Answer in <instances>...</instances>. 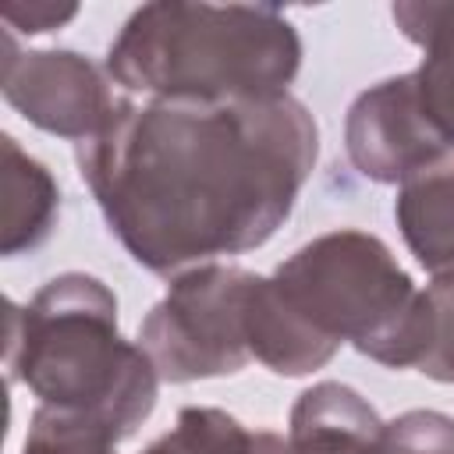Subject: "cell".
Here are the masks:
<instances>
[{"mask_svg": "<svg viewBox=\"0 0 454 454\" xmlns=\"http://www.w3.org/2000/svg\"><path fill=\"white\" fill-rule=\"evenodd\" d=\"M4 21L11 32H25V35H43V32H53L60 25H67L74 14H78V4H7L4 11Z\"/></svg>", "mask_w": 454, "mask_h": 454, "instance_id": "15", "label": "cell"}, {"mask_svg": "<svg viewBox=\"0 0 454 454\" xmlns=\"http://www.w3.org/2000/svg\"><path fill=\"white\" fill-rule=\"evenodd\" d=\"M124 436L89 411L39 404L28 419L21 454H117Z\"/></svg>", "mask_w": 454, "mask_h": 454, "instance_id": "13", "label": "cell"}, {"mask_svg": "<svg viewBox=\"0 0 454 454\" xmlns=\"http://www.w3.org/2000/svg\"><path fill=\"white\" fill-rule=\"evenodd\" d=\"M4 231H0V252L7 259L35 252L57 227L60 216V184L39 163L28 156L18 138L4 135Z\"/></svg>", "mask_w": 454, "mask_h": 454, "instance_id": "11", "label": "cell"}, {"mask_svg": "<svg viewBox=\"0 0 454 454\" xmlns=\"http://www.w3.org/2000/svg\"><path fill=\"white\" fill-rule=\"evenodd\" d=\"M316 156V117L291 92L223 103L124 96L110 124L74 145L110 234L160 277L266 245Z\"/></svg>", "mask_w": 454, "mask_h": 454, "instance_id": "1", "label": "cell"}, {"mask_svg": "<svg viewBox=\"0 0 454 454\" xmlns=\"http://www.w3.org/2000/svg\"><path fill=\"white\" fill-rule=\"evenodd\" d=\"M4 99L35 128L89 142L99 135L124 92L78 50H21L14 32L4 28Z\"/></svg>", "mask_w": 454, "mask_h": 454, "instance_id": "7", "label": "cell"}, {"mask_svg": "<svg viewBox=\"0 0 454 454\" xmlns=\"http://www.w3.org/2000/svg\"><path fill=\"white\" fill-rule=\"evenodd\" d=\"M284 443L287 454H454V415L411 408L387 422L355 387L323 380L298 394Z\"/></svg>", "mask_w": 454, "mask_h": 454, "instance_id": "6", "label": "cell"}, {"mask_svg": "<svg viewBox=\"0 0 454 454\" xmlns=\"http://www.w3.org/2000/svg\"><path fill=\"white\" fill-rule=\"evenodd\" d=\"M344 149L351 167L376 184H401L415 170L450 156L426 128L408 74H390L351 99Z\"/></svg>", "mask_w": 454, "mask_h": 454, "instance_id": "8", "label": "cell"}, {"mask_svg": "<svg viewBox=\"0 0 454 454\" xmlns=\"http://www.w3.org/2000/svg\"><path fill=\"white\" fill-rule=\"evenodd\" d=\"M426 301H429V344L415 369L436 383H454V273L433 277V284L426 287Z\"/></svg>", "mask_w": 454, "mask_h": 454, "instance_id": "14", "label": "cell"}, {"mask_svg": "<svg viewBox=\"0 0 454 454\" xmlns=\"http://www.w3.org/2000/svg\"><path fill=\"white\" fill-rule=\"evenodd\" d=\"M390 18L422 50V64L404 74L426 128L454 156V0H401Z\"/></svg>", "mask_w": 454, "mask_h": 454, "instance_id": "9", "label": "cell"}, {"mask_svg": "<svg viewBox=\"0 0 454 454\" xmlns=\"http://www.w3.org/2000/svg\"><path fill=\"white\" fill-rule=\"evenodd\" d=\"M394 220L422 270L433 277L454 273V156H443L397 184Z\"/></svg>", "mask_w": 454, "mask_h": 454, "instance_id": "10", "label": "cell"}, {"mask_svg": "<svg viewBox=\"0 0 454 454\" xmlns=\"http://www.w3.org/2000/svg\"><path fill=\"white\" fill-rule=\"evenodd\" d=\"M7 380L25 383L39 404L89 411L124 440L156 408L160 372L138 340L117 326V298L92 273L46 280L21 309L7 305Z\"/></svg>", "mask_w": 454, "mask_h": 454, "instance_id": "4", "label": "cell"}, {"mask_svg": "<svg viewBox=\"0 0 454 454\" xmlns=\"http://www.w3.org/2000/svg\"><path fill=\"white\" fill-rule=\"evenodd\" d=\"M340 344L387 369H415L429 344L426 291L369 231L340 227L305 241L248 301V351L277 376L323 369Z\"/></svg>", "mask_w": 454, "mask_h": 454, "instance_id": "2", "label": "cell"}, {"mask_svg": "<svg viewBox=\"0 0 454 454\" xmlns=\"http://www.w3.org/2000/svg\"><path fill=\"white\" fill-rule=\"evenodd\" d=\"M277 433L248 429L223 408L192 404L177 411V422L156 436L142 454H270Z\"/></svg>", "mask_w": 454, "mask_h": 454, "instance_id": "12", "label": "cell"}, {"mask_svg": "<svg viewBox=\"0 0 454 454\" xmlns=\"http://www.w3.org/2000/svg\"><path fill=\"white\" fill-rule=\"evenodd\" d=\"M103 67L142 99H270L298 78L301 35L273 4L156 0L131 11Z\"/></svg>", "mask_w": 454, "mask_h": 454, "instance_id": "3", "label": "cell"}, {"mask_svg": "<svg viewBox=\"0 0 454 454\" xmlns=\"http://www.w3.org/2000/svg\"><path fill=\"white\" fill-rule=\"evenodd\" d=\"M270 454H287V443H284V436H277V443L270 447Z\"/></svg>", "mask_w": 454, "mask_h": 454, "instance_id": "16", "label": "cell"}, {"mask_svg": "<svg viewBox=\"0 0 454 454\" xmlns=\"http://www.w3.org/2000/svg\"><path fill=\"white\" fill-rule=\"evenodd\" d=\"M259 273L231 262L177 273L138 326L163 383L234 376L248 365V301Z\"/></svg>", "mask_w": 454, "mask_h": 454, "instance_id": "5", "label": "cell"}]
</instances>
